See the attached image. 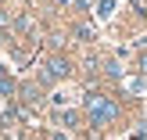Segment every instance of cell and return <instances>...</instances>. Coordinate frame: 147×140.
I'll return each instance as SVG.
<instances>
[{
	"instance_id": "6da1fadb",
	"label": "cell",
	"mask_w": 147,
	"mask_h": 140,
	"mask_svg": "<svg viewBox=\"0 0 147 140\" xmlns=\"http://www.w3.org/2000/svg\"><path fill=\"white\" fill-rule=\"evenodd\" d=\"M86 115H90L93 126H108V122L119 119V104L104 93H86Z\"/></svg>"
},
{
	"instance_id": "7a4b0ae2",
	"label": "cell",
	"mask_w": 147,
	"mask_h": 140,
	"mask_svg": "<svg viewBox=\"0 0 147 140\" xmlns=\"http://www.w3.org/2000/svg\"><path fill=\"white\" fill-rule=\"evenodd\" d=\"M72 72V65H68V57H50L47 65L40 68V83L47 86V83H54V79H65Z\"/></svg>"
},
{
	"instance_id": "3957f363",
	"label": "cell",
	"mask_w": 147,
	"mask_h": 140,
	"mask_svg": "<svg viewBox=\"0 0 147 140\" xmlns=\"http://www.w3.org/2000/svg\"><path fill=\"white\" fill-rule=\"evenodd\" d=\"M72 32H76V40H83V43H90V40H97V32H93V25H86V22H79V25L72 29Z\"/></svg>"
},
{
	"instance_id": "277c9868",
	"label": "cell",
	"mask_w": 147,
	"mask_h": 140,
	"mask_svg": "<svg viewBox=\"0 0 147 140\" xmlns=\"http://www.w3.org/2000/svg\"><path fill=\"white\" fill-rule=\"evenodd\" d=\"M14 29H18V32H32V29H36V22H32V14H22V18L14 22Z\"/></svg>"
},
{
	"instance_id": "5b68a950",
	"label": "cell",
	"mask_w": 147,
	"mask_h": 140,
	"mask_svg": "<svg viewBox=\"0 0 147 140\" xmlns=\"http://www.w3.org/2000/svg\"><path fill=\"white\" fill-rule=\"evenodd\" d=\"M22 101H25V104H40V90H36V86H25V90H22Z\"/></svg>"
},
{
	"instance_id": "8992f818",
	"label": "cell",
	"mask_w": 147,
	"mask_h": 140,
	"mask_svg": "<svg viewBox=\"0 0 147 140\" xmlns=\"http://www.w3.org/2000/svg\"><path fill=\"white\" fill-rule=\"evenodd\" d=\"M122 86H126V93H140V90H144V79H140V76H133V79H126Z\"/></svg>"
},
{
	"instance_id": "52a82bcc",
	"label": "cell",
	"mask_w": 147,
	"mask_h": 140,
	"mask_svg": "<svg viewBox=\"0 0 147 140\" xmlns=\"http://www.w3.org/2000/svg\"><path fill=\"white\" fill-rule=\"evenodd\" d=\"M111 11H115V0H100V4H97V14H100V18H108Z\"/></svg>"
},
{
	"instance_id": "ba28073f",
	"label": "cell",
	"mask_w": 147,
	"mask_h": 140,
	"mask_svg": "<svg viewBox=\"0 0 147 140\" xmlns=\"http://www.w3.org/2000/svg\"><path fill=\"white\" fill-rule=\"evenodd\" d=\"M61 122H65V126H79V115H76V112H65Z\"/></svg>"
},
{
	"instance_id": "9c48e42d",
	"label": "cell",
	"mask_w": 147,
	"mask_h": 140,
	"mask_svg": "<svg viewBox=\"0 0 147 140\" xmlns=\"http://www.w3.org/2000/svg\"><path fill=\"white\" fill-rule=\"evenodd\" d=\"M104 72H108V76H111V79H119V76H122V68H119V65H115V61H111V65H108V68H104Z\"/></svg>"
},
{
	"instance_id": "30bf717a",
	"label": "cell",
	"mask_w": 147,
	"mask_h": 140,
	"mask_svg": "<svg viewBox=\"0 0 147 140\" xmlns=\"http://www.w3.org/2000/svg\"><path fill=\"white\" fill-rule=\"evenodd\" d=\"M140 72H144V76H147V54L140 57Z\"/></svg>"
},
{
	"instance_id": "8fae6325",
	"label": "cell",
	"mask_w": 147,
	"mask_h": 140,
	"mask_svg": "<svg viewBox=\"0 0 147 140\" xmlns=\"http://www.w3.org/2000/svg\"><path fill=\"white\" fill-rule=\"evenodd\" d=\"M0 79H7V68H4V65H0Z\"/></svg>"
},
{
	"instance_id": "7c38bea8",
	"label": "cell",
	"mask_w": 147,
	"mask_h": 140,
	"mask_svg": "<svg viewBox=\"0 0 147 140\" xmlns=\"http://www.w3.org/2000/svg\"><path fill=\"white\" fill-rule=\"evenodd\" d=\"M54 140H68V137H61V133H57V137H54Z\"/></svg>"
}]
</instances>
